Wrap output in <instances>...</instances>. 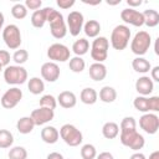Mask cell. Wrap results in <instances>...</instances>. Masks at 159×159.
Returning <instances> with one entry per match:
<instances>
[{
	"instance_id": "1",
	"label": "cell",
	"mask_w": 159,
	"mask_h": 159,
	"mask_svg": "<svg viewBox=\"0 0 159 159\" xmlns=\"http://www.w3.org/2000/svg\"><path fill=\"white\" fill-rule=\"evenodd\" d=\"M47 22L50 24L51 35L55 39H63L67 34V26L63 20V16L60 11L53 7H47Z\"/></svg>"
},
{
	"instance_id": "2",
	"label": "cell",
	"mask_w": 159,
	"mask_h": 159,
	"mask_svg": "<svg viewBox=\"0 0 159 159\" xmlns=\"http://www.w3.org/2000/svg\"><path fill=\"white\" fill-rule=\"evenodd\" d=\"M130 40V30L127 25H117L111 34V45L117 51H123Z\"/></svg>"
},
{
	"instance_id": "3",
	"label": "cell",
	"mask_w": 159,
	"mask_h": 159,
	"mask_svg": "<svg viewBox=\"0 0 159 159\" xmlns=\"http://www.w3.org/2000/svg\"><path fill=\"white\" fill-rule=\"evenodd\" d=\"M119 140L124 147H128L129 149L138 152L142 149L145 144V139L142 134L137 132V129H129V130H120L119 133Z\"/></svg>"
},
{
	"instance_id": "4",
	"label": "cell",
	"mask_w": 159,
	"mask_h": 159,
	"mask_svg": "<svg viewBox=\"0 0 159 159\" xmlns=\"http://www.w3.org/2000/svg\"><path fill=\"white\" fill-rule=\"evenodd\" d=\"M152 45V37L147 31H138L130 42V50L138 57L145 55Z\"/></svg>"
},
{
	"instance_id": "5",
	"label": "cell",
	"mask_w": 159,
	"mask_h": 159,
	"mask_svg": "<svg viewBox=\"0 0 159 159\" xmlns=\"http://www.w3.org/2000/svg\"><path fill=\"white\" fill-rule=\"evenodd\" d=\"M58 133H60V137L62 138V140L70 147H78L83 140V135H82L81 130L70 123L63 124L60 128Z\"/></svg>"
},
{
	"instance_id": "6",
	"label": "cell",
	"mask_w": 159,
	"mask_h": 159,
	"mask_svg": "<svg viewBox=\"0 0 159 159\" xmlns=\"http://www.w3.org/2000/svg\"><path fill=\"white\" fill-rule=\"evenodd\" d=\"M108 48H109V41L104 36H98L93 40L91 45V57L96 62L103 63V61L107 60L108 56Z\"/></svg>"
},
{
	"instance_id": "7",
	"label": "cell",
	"mask_w": 159,
	"mask_h": 159,
	"mask_svg": "<svg viewBox=\"0 0 159 159\" xmlns=\"http://www.w3.org/2000/svg\"><path fill=\"white\" fill-rule=\"evenodd\" d=\"M4 80L7 84H22L27 81V71L19 65L7 66L4 70Z\"/></svg>"
},
{
	"instance_id": "8",
	"label": "cell",
	"mask_w": 159,
	"mask_h": 159,
	"mask_svg": "<svg viewBox=\"0 0 159 159\" xmlns=\"http://www.w3.org/2000/svg\"><path fill=\"white\" fill-rule=\"evenodd\" d=\"M2 40L10 50H17L22 41L20 29L14 24L6 25L2 29Z\"/></svg>"
},
{
	"instance_id": "9",
	"label": "cell",
	"mask_w": 159,
	"mask_h": 159,
	"mask_svg": "<svg viewBox=\"0 0 159 159\" xmlns=\"http://www.w3.org/2000/svg\"><path fill=\"white\" fill-rule=\"evenodd\" d=\"M70 56L71 51L63 43L56 42L47 48V57L51 60V62H66L67 60H70Z\"/></svg>"
},
{
	"instance_id": "10",
	"label": "cell",
	"mask_w": 159,
	"mask_h": 159,
	"mask_svg": "<svg viewBox=\"0 0 159 159\" xmlns=\"http://www.w3.org/2000/svg\"><path fill=\"white\" fill-rule=\"evenodd\" d=\"M22 98V91L17 87H12L10 89H7L0 98V102H1V106L6 109H12L15 108L19 102L21 101Z\"/></svg>"
},
{
	"instance_id": "11",
	"label": "cell",
	"mask_w": 159,
	"mask_h": 159,
	"mask_svg": "<svg viewBox=\"0 0 159 159\" xmlns=\"http://www.w3.org/2000/svg\"><path fill=\"white\" fill-rule=\"evenodd\" d=\"M83 24H84V17L82 15V12L80 11H71L68 15H67V27L70 31V34L72 36H78L80 32L82 31L83 29Z\"/></svg>"
},
{
	"instance_id": "12",
	"label": "cell",
	"mask_w": 159,
	"mask_h": 159,
	"mask_svg": "<svg viewBox=\"0 0 159 159\" xmlns=\"http://www.w3.org/2000/svg\"><path fill=\"white\" fill-rule=\"evenodd\" d=\"M139 127L148 134H155L159 129V117L155 113H144L139 118Z\"/></svg>"
},
{
	"instance_id": "13",
	"label": "cell",
	"mask_w": 159,
	"mask_h": 159,
	"mask_svg": "<svg viewBox=\"0 0 159 159\" xmlns=\"http://www.w3.org/2000/svg\"><path fill=\"white\" fill-rule=\"evenodd\" d=\"M120 19L125 22V24H129V25H133L135 27H140L144 25V17H143V14L135 9H123L120 11Z\"/></svg>"
},
{
	"instance_id": "14",
	"label": "cell",
	"mask_w": 159,
	"mask_h": 159,
	"mask_svg": "<svg viewBox=\"0 0 159 159\" xmlns=\"http://www.w3.org/2000/svg\"><path fill=\"white\" fill-rule=\"evenodd\" d=\"M30 117L34 120L35 125H43V124H46L53 119L55 111L50 109V108H45V107H39L37 109H34L31 112Z\"/></svg>"
},
{
	"instance_id": "15",
	"label": "cell",
	"mask_w": 159,
	"mask_h": 159,
	"mask_svg": "<svg viewBox=\"0 0 159 159\" xmlns=\"http://www.w3.org/2000/svg\"><path fill=\"white\" fill-rule=\"evenodd\" d=\"M40 72H41L42 80H45L47 82H56L58 80V77H60V73H61L58 65L55 63V62H51V61L45 62L41 66Z\"/></svg>"
},
{
	"instance_id": "16",
	"label": "cell",
	"mask_w": 159,
	"mask_h": 159,
	"mask_svg": "<svg viewBox=\"0 0 159 159\" xmlns=\"http://www.w3.org/2000/svg\"><path fill=\"white\" fill-rule=\"evenodd\" d=\"M154 89V82L150 80L149 76H142L135 81V91L139 96H149Z\"/></svg>"
},
{
	"instance_id": "17",
	"label": "cell",
	"mask_w": 159,
	"mask_h": 159,
	"mask_svg": "<svg viewBox=\"0 0 159 159\" xmlns=\"http://www.w3.org/2000/svg\"><path fill=\"white\" fill-rule=\"evenodd\" d=\"M57 103L62 107V108H66V109H70V108H73L77 103V97L73 92L71 91H62L58 96H57Z\"/></svg>"
},
{
	"instance_id": "18",
	"label": "cell",
	"mask_w": 159,
	"mask_h": 159,
	"mask_svg": "<svg viewBox=\"0 0 159 159\" xmlns=\"http://www.w3.org/2000/svg\"><path fill=\"white\" fill-rule=\"evenodd\" d=\"M88 73H89V77L93 80V81H103L107 76V67L103 65V63H99V62H94L89 66V70H88Z\"/></svg>"
},
{
	"instance_id": "19",
	"label": "cell",
	"mask_w": 159,
	"mask_h": 159,
	"mask_svg": "<svg viewBox=\"0 0 159 159\" xmlns=\"http://www.w3.org/2000/svg\"><path fill=\"white\" fill-rule=\"evenodd\" d=\"M60 138L58 130L52 125H46L41 130V139L47 144H55Z\"/></svg>"
},
{
	"instance_id": "20",
	"label": "cell",
	"mask_w": 159,
	"mask_h": 159,
	"mask_svg": "<svg viewBox=\"0 0 159 159\" xmlns=\"http://www.w3.org/2000/svg\"><path fill=\"white\" fill-rule=\"evenodd\" d=\"M47 22V7L36 10L31 15V24L36 29H41Z\"/></svg>"
},
{
	"instance_id": "21",
	"label": "cell",
	"mask_w": 159,
	"mask_h": 159,
	"mask_svg": "<svg viewBox=\"0 0 159 159\" xmlns=\"http://www.w3.org/2000/svg\"><path fill=\"white\" fill-rule=\"evenodd\" d=\"M86 34V36L96 39L98 37L99 32H101V24L97 20H88L87 22L83 24V29H82Z\"/></svg>"
},
{
	"instance_id": "22",
	"label": "cell",
	"mask_w": 159,
	"mask_h": 159,
	"mask_svg": "<svg viewBox=\"0 0 159 159\" xmlns=\"http://www.w3.org/2000/svg\"><path fill=\"white\" fill-rule=\"evenodd\" d=\"M80 99L82 103L84 104H94L98 99V93L94 88L92 87H86L81 91V94H80Z\"/></svg>"
},
{
	"instance_id": "23",
	"label": "cell",
	"mask_w": 159,
	"mask_h": 159,
	"mask_svg": "<svg viewBox=\"0 0 159 159\" xmlns=\"http://www.w3.org/2000/svg\"><path fill=\"white\" fill-rule=\"evenodd\" d=\"M35 123L31 119V117H21L16 123V129L21 134H29L34 130Z\"/></svg>"
},
{
	"instance_id": "24",
	"label": "cell",
	"mask_w": 159,
	"mask_h": 159,
	"mask_svg": "<svg viewBox=\"0 0 159 159\" xmlns=\"http://www.w3.org/2000/svg\"><path fill=\"white\" fill-rule=\"evenodd\" d=\"M143 17H144V25H147L148 27H155L159 24V14L157 10L154 9H147L143 12Z\"/></svg>"
},
{
	"instance_id": "25",
	"label": "cell",
	"mask_w": 159,
	"mask_h": 159,
	"mask_svg": "<svg viewBox=\"0 0 159 159\" xmlns=\"http://www.w3.org/2000/svg\"><path fill=\"white\" fill-rule=\"evenodd\" d=\"M102 134L106 139H114L119 134V125L114 122H107L102 127Z\"/></svg>"
},
{
	"instance_id": "26",
	"label": "cell",
	"mask_w": 159,
	"mask_h": 159,
	"mask_svg": "<svg viewBox=\"0 0 159 159\" xmlns=\"http://www.w3.org/2000/svg\"><path fill=\"white\" fill-rule=\"evenodd\" d=\"M132 67L135 72L138 73H147L150 71L152 68V65L148 60H145L144 57H135L133 61H132Z\"/></svg>"
},
{
	"instance_id": "27",
	"label": "cell",
	"mask_w": 159,
	"mask_h": 159,
	"mask_svg": "<svg viewBox=\"0 0 159 159\" xmlns=\"http://www.w3.org/2000/svg\"><path fill=\"white\" fill-rule=\"evenodd\" d=\"M99 99L104 103H112L117 99V91L111 86H104L99 91Z\"/></svg>"
},
{
	"instance_id": "28",
	"label": "cell",
	"mask_w": 159,
	"mask_h": 159,
	"mask_svg": "<svg viewBox=\"0 0 159 159\" xmlns=\"http://www.w3.org/2000/svg\"><path fill=\"white\" fill-rule=\"evenodd\" d=\"M88 50H89V42H88L87 39H78L72 45L73 53L76 56H80V57L83 56V55H86L88 52Z\"/></svg>"
},
{
	"instance_id": "29",
	"label": "cell",
	"mask_w": 159,
	"mask_h": 159,
	"mask_svg": "<svg viewBox=\"0 0 159 159\" xmlns=\"http://www.w3.org/2000/svg\"><path fill=\"white\" fill-rule=\"evenodd\" d=\"M27 88L32 94H40L45 91V83L43 80L40 77H31L27 82Z\"/></svg>"
},
{
	"instance_id": "30",
	"label": "cell",
	"mask_w": 159,
	"mask_h": 159,
	"mask_svg": "<svg viewBox=\"0 0 159 159\" xmlns=\"http://www.w3.org/2000/svg\"><path fill=\"white\" fill-rule=\"evenodd\" d=\"M14 143V135L7 129H0V149L10 148Z\"/></svg>"
},
{
	"instance_id": "31",
	"label": "cell",
	"mask_w": 159,
	"mask_h": 159,
	"mask_svg": "<svg viewBox=\"0 0 159 159\" xmlns=\"http://www.w3.org/2000/svg\"><path fill=\"white\" fill-rule=\"evenodd\" d=\"M68 67H70V70H71L72 72H75V73H81V72L84 70V67H86V62H84V60H83L82 57L75 56V57L70 58Z\"/></svg>"
},
{
	"instance_id": "32",
	"label": "cell",
	"mask_w": 159,
	"mask_h": 159,
	"mask_svg": "<svg viewBox=\"0 0 159 159\" xmlns=\"http://www.w3.org/2000/svg\"><path fill=\"white\" fill-rule=\"evenodd\" d=\"M133 106L139 112L149 113V99H148V97H144V96L135 97L134 101H133Z\"/></svg>"
},
{
	"instance_id": "33",
	"label": "cell",
	"mask_w": 159,
	"mask_h": 159,
	"mask_svg": "<svg viewBox=\"0 0 159 159\" xmlns=\"http://www.w3.org/2000/svg\"><path fill=\"white\" fill-rule=\"evenodd\" d=\"M9 159H27V150L24 147L16 145L9 150Z\"/></svg>"
},
{
	"instance_id": "34",
	"label": "cell",
	"mask_w": 159,
	"mask_h": 159,
	"mask_svg": "<svg viewBox=\"0 0 159 159\" xmlns=\"http://www.w3.org/2000/svg\"><path fill=\"white\" fill-rule=\"evenodd\" d=\"M97 157V150L93 144H84L81 148V158L82 159H94Z\"/></svg>"
},
{
	"instance_id": "35",
	"label": "cell",
	"mask_w": 159,
	"mask_h": 159,
	"mask_svg": "<svg viewBox=\"0 0 159 159\" xmlns=\"http://www.w3.org/2000/svg\"><path fill=\"white\" fill-rule=\"evenodd\" d=\"M11 15L17 20H22L27 16V9L24 4L17 2L11 7Z\"/></svg>"
},
{
	"instance_id": "36",
	"label": "cell",
	"mask_w": 159,
	"mask_h": 159,
	"mask_svg": "<svg viewBox=\"0 0 159 159\" xmlns=\"http://www.w3.org/2000/svg\"><path fill=\"white\" fill-rule=\"evenodd\" d=\"M56 106H57V99H56L52 94H43V96L40 98V107L55 109Z\"/></svg>"
},
{
	"instance_id": "37",
	"label": "cell",
	"mask_w": 159,
	"mask_h": 159,
	"mask_svg": "<svg viewBox=\"0 0 159 159\" xmlns=\"http://www.w3.org/2000/svg\"><path fill=\"white\" fill-rule=\"evenodd\" d=\"M12 60L15 61L16 65L21 66V65H24L29 60V52L26 50H24V48H20V50L17 48L14 52V55H12Z\"/></svg>"
},
{
	"instance_id": "38",
	"label": "cell",
	"mask_w": 159,
	"mask_h": 159,
	"mask_svg": "<svg viewBox=\"0 0 159 159\" xmlns=\"http://www.w3.org/2000/svg\"><path fill=\"white\" fill-rule=\"evenodd\" d=\"M129 129H137V122L133 117H124L120 122L119 130H129Z\"/></svg>"
},
{
	"instance_id": "39",
	"label": "cell",
	"mask_w": 159,
	"mask_h": 159,
	"mask_svg": "<svg viewBox=\"0 0 159 159\" xmlns=\"http://www.w3.org/2000/svg\"><path fill=\"white\" fill-rule=\"evenodd\" d=\"M25 6H26V9L29 10H40L41 9V6H42V1L41 0H26L25 1V4H24Z\"/></svg>"
},
{
	"instance_id": "40",
	"label": "cell",
	"mask_w": 159,
	"mask_h": 159,
	"mask_svg": "<svg viewBox=\"0 0 159 159\" xmlns=\"http://www.w3.org/2000/svg\"><path fill=\"white\" fill-rule=\"evenodd\" d=\"M148 99H149V113L158 112L159 111V97L152 96V97H148Z\"/></svg>"
},
{
	"instance_id": "41",
	"label": "cell",
	"mask_w": 159,
	"mask_h": 159,
	"mask_svg": "<svg viewBox=\"0 0 159 159\" xmlns=\"http://www.w3.org/2000/svg\"><path fill=\"white\" fill-rule=\"evenodd\" d=\"M10 63V53L9 51L6 50H0V65L4 67V66H9Z\"/></svg>"
},
{
	"instance_id": "42",
	"label": "cell",
	"mask_w": 159,
	"mask_h": 159,
	"mask_svg": "<svg viewBox=\"0 0 159 159\" xmlns=\"http://www.w3.org/2000/svg\"><path fill=\"white\" fill-rule=\"evenodd\" d=\"M75 0H57L56 1V4H57V6L60 7V9H63V10H67V9H70V7H72L73 5H75Z\"/></svg>"
},
{
	"instance_id": "43",
	"label": "cell",
	"mask_w": 159,
	"mask_h": 159,
	"mask_svg": "<svg viewBox=\"0 0 159 159\" xmlns=\"http://www.w3.org/2000/svg\"><path fill=\"white\" fill-rule=\"evenodd\" d=\"M150 80L153 82H159V66H154L150 68Z\"/></svg>"
},
{
	"instance_id": "44",
	"label": "cell",
	"mask_w": 159,
	"mask_h": 159,
	"mask_svg": "<svg viewBox=\"0 0 159 159\" xmlns=\"http://www.w3.org/2000/svg\"><path fill=\"white\" fill-rule=\"evenodd\" d=\"M96 159H114V157L109 152H102L96 157Z\"/></svg>"
},
{
	"instance_id": "45",
	"label": "cell",
	"mask_w": 159,
	"mask_h": 159,
	"mask_svg": "<svg viewBox=\"0 0 159 159\" xmlns=\"http://www.w3.org/2000/svg\"><path fill=\"white\" fill-rule=\"evenodd\" d=\"M127 4L129 5L130 9H134V7L142 5V0H127Z\"/></svg>"
},
{
	"instance_id": "46",
	"label": "cell",
	"mask_w": 159,
	"mask_h": 159,
	"mask_svg": "<svg viewBox=\"0 0 159 159\" xmlns=\"http://www.w3.org/2000/svg\"><path fill=\"white\" fill-rule=\"evenodd\" d=\"M46 159H63V155L61 153H58V152H52V153H50L47 155Z\"/></svg>"
},
{
	"instance_id": "47",
	"label": "cell",
	"mask_w": 159,
	"mask_h": 159,
	"mask_svg": "<svg viewBox=\"0 0 159 159\" xmlns=\"http://www.w3.org/2000/svg\"><path fill=\"white\" fill-rule=\"evenodd\" d=\"M129 159H147V158H145V155H144L143 153H140V152H135L134 154L130 155Z\"/></svg>"
},
{
	"instance_id": "48",
	"label": "cell",
	"mask_w": 159,
	"mask_h": 159,
	"mask_svg": "<svg viewBox=\"0 0 159 159\" xmlns=\"http://www.w3.org/2000/svg\"><path fill=\"white\" fill-rule=\"evenodd\" d=\"M149 159H159V150L153 152V153L149 155Z\"/></svg>"
},
{
	"instance_id": "49",
	"label": "cell",
	"mask_w": 159,
	"mask_h": 159,
	"mask_svg": "<svg viewBox=\"0 0 159 159\" xmlns=\"http://www.w3.org/2000/svg\"><path fill=\"white\" fill-rule=\"evenodd\" d=\"M154 51H155V55H159V37L155 40V45H154Z\"/></svg>"
},
{
	"instance_id": "50",
	"label": "cell",
	"mask_w": 159,
	"mask_h": 159,
	"mask_svg": "<svg viewBox=\"0 0 159 159\" xmlns=\"http://www.w3.org/2000/svg\"><path fill=\"white\" fill-rule=\"evenodd\" d=\"M4 21H5V17H4V14L0 11V31L2 30V26H4Z\"/></svg>"
},
{
	"instance_id": "51",
	"label": "cell",
	"mask_w": 159,
	"mask_h": 159,
	"mask_svg": "<svg viewBox=\"0 0 159 159\" xmlns=\"http://www.w3.org/2000/svg\"><path fill=\"white\" fill-rule=\"evenodd\" d=\"M1 71H2V66L0 65V73H1Z\"/></svg>"
}]
</instances>
